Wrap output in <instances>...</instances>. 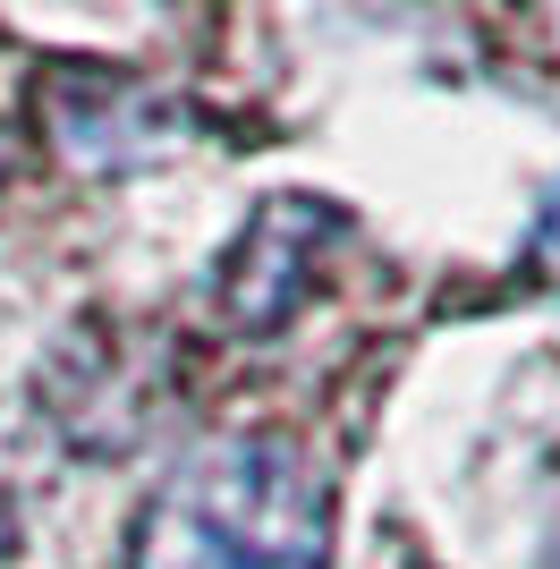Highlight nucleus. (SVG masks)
Masks as SVG:
<instances>
[{
  "label": "nucleus",
  "instance_id": "obj_1",
  "mask_svg": "<svg viewBox=\"0 0 560 569\" xmlns=\"http://www.w3.org/2000/svg\"><path fill=\"white\" fill-rule=\"evenodd\" d=\"M128 569H331V493L280 433H212L144 493Z\"/></svg>",
  "mask_w": 560,
  "mask_h": 569
},
{
  "label": "nucleus",
  "instance_id": "obj_2",
  "mask_svg": "<svg viewBox=\"0 0 560 569\" xmlns=\"http://www.w3.org/2000/svg\"><path fill=\"white\" fill-rule=\"evenodd\" d=\"M340 230H349V213L331 196H263L247 213V230H238V247L221 256V315L256 340L298 323V307L314 298Z\"/></svg>",
  "mask_w": 560,
  "mask_h": 569
},
{
  "label": "nucleus",
  "instance_id": "obj_3",
  "mask_svg": "<svg viewBox=\"0 0 560 569\" xmlns=\"http://www.w3.org/2000/svg\"><path fill=\"white\" fill-rule=\"evenodd\" d=\"M43 400L60 417V433L86 426V408L119 400V451H137L144 426H153V408H162V349L137 340L128 323H86V332L60 349V366L43 375Z\"/></svg>",
  "mask_w": 560,
  "mask_h": 569
},
{
  "label": "nucleus",
  "instance_id": "obj_4",
  "mask_svg": "<svg viewBox=\"0 0 560 569\" xmlns=\"http://www.w3.org/2000/svg\"><path fill=\"white\" fill-rule=\"evenodd\" d=\"M527 272H536L543 289H560V188H552V204H543L536 238H527Z\"/></svg>",
  "mask_w": 560,
  "mask_h": 569
},
{
  "label": "nucleus",
  "instance_id": "obj_5",
  "mask_svg": "<svg viewBox=\"0 0 560 569\" xmlns=\"http://www.w3.org/2000/svg\"><path fill=\"white\" fill-rule=\"evenodd\" d=\"M9 552H18V510L0 501V561H9Z\"/></svg>",
  "mask_w": 560,
  "mask_h": 569
}]
</instances>
